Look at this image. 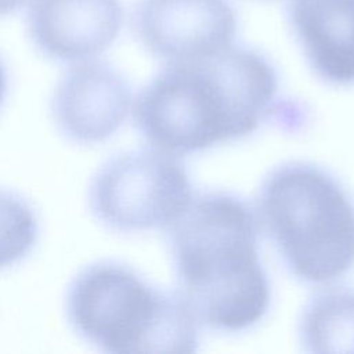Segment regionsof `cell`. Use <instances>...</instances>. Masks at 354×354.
<instances>
[{
    "label": "cell",
    "mask_w": 354,
    "mask_h": 354,
    "mask_svg": "<svg viewBox=\"0 0 354 354\" xmlns=\"http://www.w3.org/2000/svg\"><path fill=\"white\" fill-rule=\"evenodd\" d=\"M37 220L18 195L0 189V268L22 260L37 239Z\"/></svg>",
    "instance_id": "8fae6325"
},
{
    "label": "cell",
    "mask_w": 354,
    "mask_h": 354,
    "mask_svg": "<svg viewBox=\"0 0 354 354\" xmlns=\"http://www.w3.org/2000/svg\"><path fill=\"white\" fill-rule=\"evenodd\" d=\"M299 336L308 353H354V289L329 288L306 304Z\"/></svg>",
    "instance_id": "30bf717a"
},
{
    "label": "cell",
    "mask_w": 354,
    "mask_h": 354,
    "mask_svg": "<svg viewBox=\"0 0 354 354\" xmlns=\"http://www.w3.org/2000/svg\"><path fill=\"white\" fill-rule=\"evenodd\" d=\"M192 199L184 165L153 147L108 160L94 176L88 194L94 216L123 232L169 228Z\"/></svg>",
    "instance_id": "5b68a950"
},
{
    "label": "cell",
    "mask_w": 354,
    "mask_h": 354,
    "mask_svg": "<svg viewBox=\"0 0 354 354\" xmlns=\"http://www.w3.org/2000/svg\"><path fill=\"white\" fill-rule=\"evenodd\" d=\"M259 216L299 279L328 283L354 266V203L321 167L289 162L263 181Z\"/></svg>",
    "instance_id": "3957f363"
},
{
    "label": "cell",
    "mask_w": 354,
    "mask_h": 354,
    "mask_svg": "<svg viewBox=\"0 0 354 354\" xmlns=\"http://www.w3.org/2000/svg\"><path fill=\"white\" fill-rule=\"evenodd\" d=\"M131 22L142 47L167 64L220 53L238 28L230 0H137Z\"/></svg>",
    "instance_id": "8992f818"
},
{
    "label": "cell",
    "mask_w": 354,
    "mask_h": 354,
    "mask_svg": "<svg viewBox=\"0 0 354 354\" xmlns=\"http://www.w3.org/2000/svg\"><path fill=\"white\" fill-rule=\"evenodd\" d=\"M123 19L122 0H29L26 28L47 58L76 64L106 51Z\"/></svg>",
    "instance_id": "ba28073f"
},
{
    "label": "cell",
    "mask_w": 354,
    "mask_h": 354,
    "mask_svg": "<svg viewBox=\"0 0 354 354\" xmlns=\"http://www.w3.org/2000/svg\"><path fill=\"white\" fill-rule=\"evenodd\" d=\"M288 25L324 82L354 84V0H286Z\"/></svg>",
    "instance_id": "9c48e42d"
},
{
    "label": "cell",
    "mask_w": 354,
    "mask_h": 354,
    "mask_svg": "<svg viewBox=\"0 0 354 354\" xmlns=\"http://www.w3.org/2000/svg\"><path fill=\"white\" fill-rule=\"evenodd\" d=\"M72 328L106 353H192L198 321L178 293H166L127 266L100 261L82 270L66 295Z\"/></svg>",
    "instance_id": "277c9868"
},
{
    "label": "cell",
    "mask_w": 354,
    "mask_h": 354,
    "mask_svg": "<svg viewBox=\"0 0 354 354\" xmlns=\"http://www.w3.org/2000/svg\"><path fill=\"white\" fill-rule=\"evenodd\" d=\"M29 0H0V18L15 14L19 11Z\"/></svg>",
    "instance_id": "7c38bea8"
},
{
    "label": "cell",
    "mask_w": 354,
    "mask_h": 354,
    "mask_svg": "<svg viewBox=\"0 0 354 354\" xmlns=\"http://www.w3.org/2000/svg\"><path fill=\"white\" fill-rule=\"evenodd\" d=\"M131 105L126 79L97 59L72 65L58 80L51 100L57 127L79 144L109 138L123 124Z\"/></svg>",
    "instance_id": "52a82bcc"
},
{
    "label": "cell",
    "mask_w": 354,
    "mask_h": 354,
    "mask_svg": "<svg viewBox=\"0 0 354 354\" xmlns=\"http://www.w3.org/2000/svg\"><path fill=\"white\" fill-rule=\"evenodd\" d=\"M169 232L178 295L198 324L239 332L266 315L270 283L257 217L246 202L227 192L199 195Z\"/></svg>",
    "instance_id": "7a4b0ae2"
},
{
    "label": "cell",
    "mask_w": 354,
    "mask_h": 354,
    "mask_svg": "<svg viewBox=\"0 0 354 354\" xmlns=\"http://www.w3.org/2000/svg\"><path fill=\"white\" fill-rule=\"evenodd\" d=\"M277 91L274 65L254 48L231 44L202 59L167 64L131 111L153 148L189 153L253 133Z\"/></svg>",
    "instance_id": "6da1fadb"
},
{
    "label": "cell",
    "mask_w": 354,
    "mask_h": 354,
    "mask_svg": "<svg viewBox=\"0 0 354 354\" xmlns=\"http://www.w3.org/2000/svg\"><path fill=\"white\" fill-rule=\"evenodd\" d=\"M7 91V69L0 58V104L3 102Z\"/></svg>",
    "instance_id": "4fadbf2b"
}]
</instances>
